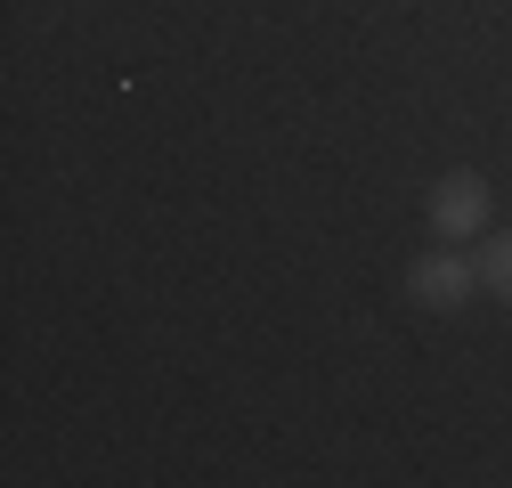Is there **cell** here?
Instances as JSON below:
<instances>
[{
  "label": "cell",
  "mask_w": 512,
  "mask_h": 488,
  "mask_svg": "<svg viewBox=\"0 0 512 488\" xmlns=\"http://www.w3.org/2000/svg\"><path fill=\"white\" fill-rule=\"evenodd\" d=\"M488 212H496V188L480 171H439L431 196H423V220H431V244H464V236H488Z\"/></svg>",
  "instance_id": "1"
},
{
  "label": "cell",
  "mask_w": 512,
  "mask_h": 488,
  "mask_svg": "<svg viewBox=\"0 0 512 488\" xmlns=\"http://www.w3.org/2000/svg\"><path fill=\"white\" fill-rule=\"evenodd\" d=\"M407 293L423 301V310H464V301L480 293V261H464V253H447V244H431V253H415V269H407Z\"/></svg>",
  "instance_id": "2"
},
{
  "label": "cell",
  "mask_w": 512,
  "mask_h": 488,
  "mask_svg": "<svg viewBox=\"0 0 512 488\" xmlns=\"http://www.w3.org/2000/svg\"><path fill=\"white\" fill-rule=\"evenodd\" d=\"M480 293H496L512 310V228H488L480 236Z\"/></svg>",
  "instance_id": "3"
}]
</instances>
